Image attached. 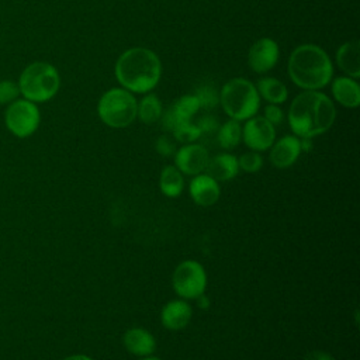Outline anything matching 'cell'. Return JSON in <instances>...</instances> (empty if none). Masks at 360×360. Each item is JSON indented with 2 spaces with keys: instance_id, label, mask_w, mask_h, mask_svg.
I'll return each instance as SVG.
<instances>
[{
  "instance_id": "ffe728a7",
  "label": "cell",
  "mask_w": 360,
  "mask_h": 360,
  "mask_svg": "<svg viewBox=\"0 0 360 360\" xmlns=\"http://www.w3.org/2000/svg\"><path fill=\"white\" fill-rule=\"evenodd\" d=\"M256 90L269 104L278 105L288 98L287 86L276 77H262L256 84Z\"/></svg>"
},
{
  "instance_id": "4316f807",
  "label": "cell",
  "mask_w": 360,
  "mask_h": 360,
  "mask_svg": "<svg viewBox=\"0 0 360 360\" xmlns=\"http://www.w3.org/2000/svg\"><path fill=\"white\" fill-rule=\"evenodd\" d=\"M20 96V89L17 82L10 79L0 80V104L8 105L14 100H17Z\"/></svg>"
},
{
  "instance_id": "7402d4cb",
  "label": "cell",
  "mask_w": 360,
  "mask_h": 360,
  "mask_svg": "<svg viewBox=\"0 0 360 360\" xmlns=\"http://www.w3.org/2000/svg\"><path fill=\"white\" fill-rule=\"evenodd\" d=\"M163 114V105L160 98L153 94L149 93L146 96L142 97V100L138 103V111H136V117L143 122V124H155L158 120H160Z\"/></svg>"
},
{
  "instance_id": "f1b7e54d",
  "label": "cell",
  "mask_w": 360,
  "mask_h": 360,
  "mask_svg": "<svg viewBox=\"0 0 360 360\" xmlns=\"http://www.w3.org/2000/svg\"><path fill=\"white\" fill-rule=\"evenodd\" d=\"M270 124H273L274 127L276 125H280L284 120V112L283 110L277 105V104H269L266 105L264 108V115H263Z\"/></svg>"
},
{
  "instance_id": "9a60e30c",
  "label": "cell",
  "mask_w": 360,
  "mask_h": 360,
  "mask_svg": "<svg viewBox=\"0 0 360 360\" xmlns=\"http://www.w3.org/2000/svg\"><path fill=\"white\" fill-rule=\"evenodd\" d=\"M191 315V307L186 300H172L163 305L160 321L166 329L180 330L188 325Z\"/></svg>"
},
{
  "instance_id": "44dd1931",
  "label": "cell",
  "mask_w": 360,
  "mask_h": 360,
  "mask_svg": "<svg viewBox=\"0 0 360 360\" xmlns=\"http://www.w3.org/2000/svg\"><path fill=\"white\" fill-rule=\"evenodd\" d=\"M159 187L163 195L170 198L179 197L184 190V179L181 172L173 165L165 166L159 176Z\"/></svg>"
},
{
  "instance_id": "7a4b0ae2",
  "label": "cell",
  "mask_w": 360,
  "mask_h": 360,
  "mask_svg": "<svg viewBox=\"0 0 360 360\" xmlns=\"http://www.w3.org/2000/svg\"><path fill=\"white\" fill-rule=\"evenodd\" d=\"M114 73L122 89L145 94L158 86L162 76V62L152 49L134 46L118 56Z\"/></svg>"
},
{
  "instance_id": "7c38bea8",
  "label": "cell",
  "mask_w": 360,
  "mask_h": 360,
  "mask_svg": "<svg viewBox=\"0 0 360 360\" xmlns=\"http://www.w3.org/2000/svg\"><path fill=\"white\" fill-rule=\"evenodd\" d=\"M200 101L195 94H184L177 98L165 114H162V125L165 131H173L177 125L191 121L198 112Z\"/></svg>"
},
{
  "instance_id": "5bb4252c",
  "label": "cell",
  "mask_w": 360,
  "mask_h": 360,
  "mask_svg": "<svg viewBox=\"0 0 360 360\" xmlns=\"http://www.w3.org/2000/svg\"><path fill=\"white\" fill-rule=\"evenodd\" d=\"M188 193L191 200L200 207L214 205L221 194L218 181L208 174H197L188 184Z\"/></svg>"
},
{
  "instance_id": "4dcf8cb0",
  "label": "cell",
  "mask_w": 360,
  "mask_h": 360,
  "mask_svg": "<svg viewBox=\"0 0 360 360\" xmlns=\"http://www.w3.org/2000/svg\"><path fill=\"white\" fill-rule=\"evenodd\" d=\"M304 360H335L329 353L326 352H321V350H315V352H309Z\"/></svg>"
},
{
  "instance_id": "cb8c5ba5",
  "label": "cell",
  "mask_w": 360,
  "mask_h": 360,
  "mask_svg": "<svg viewBox=\"0 0 360 360\" xmlns=\"http://www.w3.org/2000/svg\"><path fill=\"white\" fill-rule=\"evenodd\" d=\"M173 138L174 141H179L181 143H193L194 141H197L202 134L200 131V128L195 125V122H191V121H187V122H183L180 125H177L173 131Z\"/></svg>"
},
{
  "instance_id": "e0dca14e",
  "label": "cell",
  "mask_w": 360,
  "mask_h": 360,
  "mask_svg": "<svg viewBox=\"0 0 360 360\" xmlns=\"http://www.w3.org/2000/svg\"><path fill=\"white\" fill-rule=\"evenodd\" d=\"M204 172L217 181L232 180L239 173L238 159L232 153H218L208 159Z\"/></svg>"
},
{
  "instance_id": "83f0119b",
  "label": "cell",
  "mask_w": 360,
  "mask_h": 360,
  "mask_svg": "<svg viewBox=\"0 0 360 360\" xmlns=\"http://www.w3.org/2000/svg\"><path fill=\"white\" fill-rule=\"evenodd\" d=\"M155 149L162 156H172L177 150L176 149V141H174V138H172L167 134L160 135L155 142Z\"/></svg>"
},
{
  "instance_id": "1f68e13d",
  "label": "cell",
  "mask_w": 360,
  "mask_h": 360,
  "mask_svg": "<svg viewBox=\"0 0 360 360\" xmlns=\"http://www.w3.org/2000/svg\"><path fill=\"white\" fill-rule=\"evenodd\" d=\"M197 300V304H198V307H201L202 309H205V308H208L210 307V301H208V298L202 294V295H200L198 298H195Z\"/></svg>"
},
{
  "instance_id": "30bf717a",
  "label": "cell",
  "mask_w": 360,
  "mask_h": 360,
  "mask_svg": "<svg viewBox=\"0 0 360 360\" xmlns=\"http://www.w3.org/2000/svg\"><path fill=\"white\" fill-rule=\"evenodd\" d=\"M280 49L274 39L260 38L250 46L248 52V63L255 73H267L278 62Z\"/></svg>"
},
{
  "instance_id": "603a6c76",
  "label": "cell",
  "mask_w": 360,
  "mask_h": 360,
  "mask_svg": "<svg viewBox=\"0 0 360 360\" xmlns=\"http://www.w3.org/2000/svg\"><path fill=\"white\" fill-rule=\"evenodd\" d=\"M217 141L222 149L231 150L239 145L242 141V127L239 121L228 120L217 129Z\"/></svg>"
},
{
  "instance_id": "9c48e42d",
  "label": "cell",
  "mask_w": 360,
  "mask_h": 360,
  "mask_svg": "<svg viewBox=\"0 0 360 360\" xmlns=\"http://www.w3.org/2000/svg\"><path fill=\"white\" fill-rule=\"evenodd\" d=\"M243 143L255 152H264L276 141V128L264 117L253 115L242 128Z\"/></svg>"
},
{
  "instance_id": "ac0fdd59",
  "label": "cell",
  "mask_w": 360,
  "mask_h": 360,
  "mask_svg": "<svg viewBox=\"0 0 360 360\" xmlns=\"http://www.w3.org/2000/svg\"><path fill=\"white\" fill-rule=\"evenodd\" d=\"M333 98L346 108H356L360 104V86L356 79L338 76L332 82Z\"/></svg>"
},
{
  "instance_id": "52a82bcc",
  "label": "cell",
  "mask_w": 360,
  "mask_h": 360,
  "mask_svg": "<svg viewBox=\"0 0 360 360\" xmlns=\"http://www.w3.org/2000/svg\"><path fill=\"white\" fill-rule=\"evenodd\" d=\"M41 112L35 103L27 98H17L10 103L4 112L7 129L17 138L31 136L39 127Z\"/></svg>"
},
{
  "instance_id": "2e32d148",
  "label": "cell",
  "mask_w": 360,
  "mask_h": 360,
  "mask_svg": "<svg viewBox=\"0 0 360 360\" xmlns=\"http://www.w3.org/2000/svg\"><path fill=\"white\" fill-rule=\"evenodd\" d=\"M124 347L134 356H152L156 350L155 336L143 328H131L124 333Z\"/></svg>"
},
{
  "instance_id": "5b68a950",
  "label": "cell",
  "mask_w": 360,
  "mask_h": 360,
  "mask_svg": "<svg viewBox=\"0 0 360 360\" xmlns=\"http://www.w3.org/2000/svg\"><path fill=\"white\" fill-rule=\"evenodd\" d=\"M219 104L231 120L246 121L257 114L260 96L252 82L235 77L221 87Z\"/></svg>"
},
{
  "instance_id": "d4e9b609",
  "label": "cell",
  "mask_w": 360,
  "mask_h": 360,
  "mask_svg": "<svg viewBox=\"0 0 360 360\" xmlns=\"http://www.w3.org/2000/svg\"><path fill=\"white\" fill-rule=\"evenodd\" d=\"M238 165H239V169H242L243 172L256 173L263 166V158L259 152L250 150V152L240 155V158L238 159Z\"/></svg>"
},
{
  "instance_id": "3957f363",
  "label": "cell",
  "mask_w": 360,
  "mask_h": 360,
  "mask_svg": "<svg viewBox=\"0 0 360 360\" xmlns=\"http://www.w3.org/2000/svg\"><path fill=\"white\" fill-rule=\"evenodd\" d=\"M291 82L304 90H321L333 77V65L319 45L302 44L292 49L287 62Z\"/></svg>"
},
{
  "instance_id": "d6986e66",
  "label": "cell",
  "mask_w": 360,
  "mask_h": 360,
  "mask_svg": "<svg viewBox=\"0 0 360 360\" xmlns=\"http://www.w3.org/2000/svg\"><path fill=\"white\" fill-rule=\"evenodd\" d=\"M359 41H346L336 51V63L349 77H360V46Z\"/></svg>"
},
{
  "instance_id": "ba28073f",
  "label": "cell",
  "mask_w": 360,
  "mask_h": 360,
  "mask_svg": "<svg viewBox=\"0 0 360 360\" xmlns=\"http://www.w3.org/2000/svg\"><path fill=\"white\" fill-rule=\"evenodd\" d=\"M172 285L174 292L183 300H195L204 294L207 287V273L197 260H184L173 271Z\"/></svg>"
},
{
  "instance_id": "484cf974",
  "label": "cell",
  "mask_w": 360,
  "mask_h": 360,
  "mask_svg": "<svg viewBox=\"0 0 360 360\" xmlns=\"http://www.w3.org/2000/svg\"><path fill=\"white\" fill-rule=\"evenodd\" d=\"M195 96H197V98L200 101V108L211 110V108H214L219 103V94L215 91V89H212L208 84H202L197 90Z\"/></svg>"
},
{
  "instance_id": "836d02e7",
  "label": "cell",
  "mask_w": 360,
  "mask_h": 360,
  "mask_svg": "<svg viewBox=\"0 0 360 360\" xmlns=\"http://www.w3.org/2000/svg\"><path fill=\"white\" fill-rule=\"evenodd\" d=\"M142 360H160V359H158V357H155V356H146V357H143Z\"/></svg>"
},
{
  "instance_id": "4fadbf2b",
  "label": "cell",
  "mask_w": 360,
  "mask_h": 360,
  "mask_svg": "<svg viewBox=\"0 0 360 360\" xmlns=\"http://www.w3.org/2000/svg\"><path fill=\"white\" fill-rule=\"evenodd\" d=\"M270 162L278 169L292 166L301 153V141L295 135H285L270 146Z\"/></svg>"
},
{
  "instance_id": "6da1fadb",
  "label": "cell",
  "mask_w": 360,
  "mask_h": 360,
  "mask_svg": "<svg viewBox=\"0 0 360 360\" xmlns=\"http://www.w3.org/2000/svg\"><path fill=\"white\" fill-rule=\"evenodd\" d=\"M333 101L319 90H304L290 104L287 120L298 138H314L326 132L335 122Z\"/></svg>"
},
{
  "instance_id": "8992f818",
  "label": "cell",
  "mask_w": 360,
  "mask_h": 360,
  "mask_svg": "<svg viewBox=\"0 0 360 360\" xmlns=\"http://www.w3.org/2000/svg\"><path fill=\"white\" fill-rule=\"evenodd\" d=\"M138 111V101L134 93L122 89L112 87L107 90L97 103L98 118L111 128H127L135 118Z\"/></svg>"
},
{
  "instance_id": "277c9868",
  "label": "cell",
  "mask_w": 360,
  "mask_h": 360,
  "mask_svg": "<svg viewBox=\"0 0 360 360\" xmlns=\"http://www.w3.org/2000/svg\"><path fill=\"white\" fill-rule=\"evenodd\" d=\"M17 84L24 98L38 104L56 96L60 87V76L53 65L38 60L22 69Z\"/></svg>"
},
{
  "instance_id": "f546056e",
  "label": "cell",
  "mask_w": 360,
  "mask_h": 360,
  "mask_svg": "<svg viewBox=\"0 0 360 360\" xmlns=\"http://www.w3.org/2000/svg\"><path fill=\"white\" fill-rule=\"evenodd\" d=\"M195 125L200 128L201 134H211V132H215V131L218 129V127H219L218 120H217L215 117L210 115V114L200 117V118L197 120Z\"/></svg>"
},
{
  "instance_id": "d6a6232c",
  "label": "cell",
  "mask_w": 360,
  "mask_h": 360,
  "mask_svg": "<svg viewBox=\"0 0 360 360\" xmlns=\"http://www.w3.org/2000/svg\"><path fill=\"white\" fill-rule=\"evenodd\" d=\"M62 360H93V359H90L86 354H72V356H68V357H65Z\"/></svg>"
},
{
  "instance_id": "8fae6325",
  "label": "cell",
  "mask_w": 360,
  "mask_h": 360,
  "mask_svg": "<svg viewBox=\"0 0 360 360\" xmlns=\"http://www.w3.org/2000/svg\"><path fill=\"white\" fill-rule=\"evenodd\" d=\"M210 155L200 143H186L174 152V166L181 174L197 176L205 170Z\"/></svg>"
}]
</instances>
